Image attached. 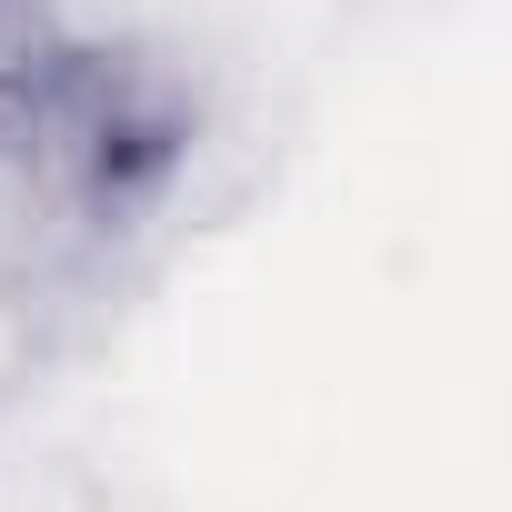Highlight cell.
I'll return each mask as SVG.
<instances>
[{
	"instance_id": "3",
	"label": "cell",
	"mask_w": 512,
	"mask_h": 512,
	"mask_svg": "<svg viewBox=\"0 0 512 512\" xmlns=\"http://www.w3.org/2000/svg\"><path fill=\"white\" fill-rule=\"evenodd\" d=\"M51 31H61V21H51V0H0V81H11Z\"/></svg>"
},
{
	"instance_id": "1",
	"label": "cell",
	"mask_w": 512,
	"mask_h": 512,
	"mask_svg": "<svg viewBox=\"0 0 512 512\" xmlns=\"http://www.w3.org/2000/svg\"><path fill=\"white\" fill-rule=\"evenodd\" d=\"M181 111L151 61L51 31L0 81V292H61L161 201Z\"/></svg>"
},
{
	"instance_id": "2",
	"label": "cell",
	"mask_w": 512,
	"mask_h": 512,
	"mask_svg": "<svg viewBox=\"0 0 512 512\" xmlns=\"http://www.w3.org/2000/svg\"><path fill=\"white\" fill-rule=\"evenodd\" d=\"M51 302L61 292H0V422H11L51 372Z\"/></svg>"
}]
</instances>
